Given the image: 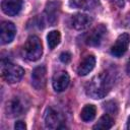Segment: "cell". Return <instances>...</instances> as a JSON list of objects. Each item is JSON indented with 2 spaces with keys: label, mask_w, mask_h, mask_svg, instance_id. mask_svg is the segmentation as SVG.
I'll return each mask as SVG.
<instances>
[{
  "label": "cell",
  "mask_w": 130,
  "mask_h": 130,
  "mask_svg": "<svg viewBox=\"0 0 130 130\" xmlns=\"http://www.w3.org/2000/svg\"><path fill=\"white\" fill-rule=\"evenodd\" d=\"M113 85L112 77L108 72H101L94 75L86 84V94L94 100L103 99L111 90Z\"/></svg>",
  "instance_id": "cell-1"
},
{
  "label": "cell",
  "mask_w": 130,
  "mask_h": 130,
  "mask_svg": "<svg viewBox=\"0 0 130 130\" xmlns=\"http://www.w3.org/2000/svg\"><path fill=\"white\" fill-rule=\"evenodd\" d=\"M43 45L37 36H30L22 47V55L29 61H37L42 57Z\"/></svg>",
  "instance_id": "cell-2"
},
{
  "label": "cell",
  "mask_w": 130,
  "mask_h": 130,
  "mask_svg": "<svg viewBox=\"0 0 130 130\" xmlns=\"http://www.w3.org/2000/svg\"><path fill=\"white\" fill-rule=\"evenodd\" d=\"M1 72H2L3 78L8 83L18 82L24 74L23 68L20 67L19 65H16V64H13V63H10V62L5 63L4 61H2Z\"/></svg>",
  "instance_id": "cell-3"
},
{
  "label": "cell",
  "mask_w": 130,
  "mask_h": 130,
  "mask_svg": "<svg viewBox=\"0 0 130 130\" xmlns=\"http://www.w3.org/2000/svg\"><path fill=\"white\" fill-rule=\"evenodd\" d=\"M45 125L49 129H62L65 127V117L61 111L50 107L45 112Z\"/></svg>",
  "instance_id": "cell-4"
},
{
  "label": "cell",
  "mask_w": 130,
  "mask_h": 130,
  "mask_svg": "<svg viewBox=\"0 0 130 130\" xmlns=\"http://www.w3.org/2000/svg\"><path fill=\"white\" fill-rule=\"evenodd\" d=\"M106 34H107L106 26L104 24H99L98 26H95L92 30H90L87 34L85 38V44L91 47H96L102 43Z\"/></svg>",
  "instance_id": "cell-5"
},
{
  "label": "cell",
  "mask_w": 130,
  "mask_h": 130,
  "mask_svg": "<svg viewBox=\"0 0 130 130\" xmlns=\"http://www.w3.org/2000/svg\"><path fill=\"white\" fill-rule=\"evenodd\" d=\"M129 43H130V36L127 32L120 35L116 40L115 44L111 48V54L117 58L123 56L128 49Z\"/></svg>",
  "instance_id": "cell-6"
},
{
  "label": "cell",
  "mask_w": 130,
  "mask_h": 130,
  "mask_svg": "<svg viewBox=\"0 0 130 130\" xmlns=\"http://www.w3.org/2000/svg\"><path fill=\"white\" fill-rule=\"evenodd\" d=\"M47 83V69L41 65L34 69L31 73V84L36 89H43Z\"/></svg>",
  "instance_id": "cell-7"
},
{
  "label": "cell",
  "mask_w": 130,
  "mask_h": 130,
  "mask_svg": "<svg viewBox=\"0 0 130 130\" xmlns=\"http://www.w3.org/2000/svg\"><path fill=\"white\" fill-rule=\"evenodd\" d=\"M16 34L15 25L10 21H2L0 29V41L2 45L9 44L13 41Z\"/></svg>",
  "instance_id": "cell-8"
},
{
  "label": "cell",
  "mask_w": 130,
  "mask_h": 130,
  "mask_svg": "<svg viewBox=\"0 0 130 130\" xmlns=\"http://www.w3.org/2000/svg\"><path fill=\"white\" fill-rule=\"evenodd\" d=\"M70 82V77L68 75V73L66 71H59L56 72L53 76V80H52V84H53V88L58 91H64Z\"/></svg>",
  "instance_id": "cell-9"
},
{
  "label": "cell",
  "mask_w": 130,
  "mask_h": 130,
  "mask_svg": "<svg viewBox=\"0 0 130 130\" xmlns=\"http://www.w3.org/2000/svg\"><path fill=\"white\" fill-rule=\"evenodd\" d=\"M22 0H2L1 8L2 11L8 16L17 15L22 8Z\"/></svg>",
  "instance_id": "cell-10"
},
{
  "label": "cell",
  "mask_w": 130,
  "mask_h": 130,
  "mask_svg": "<svg viewBox=\"0 0 130 130\" xmlns=\"http://www.w3.org/2000/svg\"><path fill=\"white\" fill-rule=\"evenodd\" d=\"M91 22H92L91 17H89L88 15L83 14V13H76L70 19L71 26L77 30L87 28L91 24Z\"/></svg>",
  "instance_id": "cell-11"
},
{
  "label": "cell",
  "mask_w": 130,
  "mask_h": 130,
  "mask_svg": "<svg viewBox=\"0 0 130 130\" xmlns=\"http://www.w3.org/2000/svg\"><path fill=\"white\" fill-rule=\"evenodd\" d=\"M24 111V105L18 96H13L6 105V113L9 116H19Z\"/></svg>",
  "instance_id": "cell-12"
},
{
  "label": "cell",
  "mask_w": 130,
  "mask_h": 130,
  "mask_svg": "<svg viewBox=\"0 0 130 130\" xmlns=\"http://www.w3.org/2000/svg\"><path fill=\"white\" fill-rule=\"evenodd\" d=\"M94 65H95L94 56L93 55H87L79 63V66L77 68V73L80 76H85L94 68Z\"/></svg>",
  "instance_id": "cell-13"
},
{
  "label": "cell",
  "mask_w": 130,
  "mask_h": 130,
  "mask_svg": "<svg viewBox=\"0 0 130 130\" xmlns=\"http://www.w3.org/2000/svg\"><path fill=\"white\" fill-rule=\"evenodd\" d=\"M69 4L73 8L87 10L94 8L99 4V0H69Z\"/></svg>",
  "instance_id": "cell-14"
},
{
  "label": "cell",
  "mask_w": 130,
  "mask_h": 130,
  "mask_svg": "<svg viewBox=\"0 0 130 130\" xmlns=\"http://www.w3.org/2000/svg\"><path fill=\"white\" fill-rule=\"evenodd\" d=\"M59 10V3L58 2H48L46 7V13L48 15V20L50 25H54L57 20V11Z\"/></svg>",
  "instance_id": "cell-15"
},
{
  "label": "cell",
  "mask_w": 130,
  "mask_h": 130,
  "mask_svg": "<svg viewBox=\"0 0 130 130\" xmlns=\"http://www.w3.org/2000/svg\"><path fill=\"white\" fill-rule=\"evenodd\" d=\"M95 115H96L95 107L93 105H86L81 110L80 117L84 122H89V121H92L95 118Z\"/></svg>",
  "instance_id": "cell-16"
},
{
  "label": "cell",
  "mask_w": 130,
  "mask_h": 130,
  "mask_svg": "<svg viewBox=\"0 0 130 130\" xmlns=\"http://www.w3.org/2000/svg\"><path fill=\"white\" fill-rule=\"evenodd\" d=\"M113 125H114V119L109 114H105L99 119L96 124L93 126V129H110L112 128Z\"/></svg>",
  "instance_id": "cell-17"
},
{
  "label": "cell",
  "mask_w": 130,
  "mask_h": 130,
  "mask_svg": "<svg viewBox=\"0 0 130 130\" xmlns=\"http://www.w3.org/2000/svg\"><path fill=\"white\" fill-rule=\"evenodd\" d=\"M61 41V35L58 30H52L48 34L47 36V42H48V46L51 50H53L54 48H56L59 43Z\"/></svg>",
  "instance_id": "cell-18"
},
{
  "label": "cell",
  "mask_w": 130,
  "mask_h": 130,
  "mask_svg": "<svg viewBox=\"0 0 130 130\" xmlns=\"http://www.w3.org/2000/svg\"><path fill=\"white\" fill-rule=\"evenodd\" d=\"M105 110L108 111L110 114L117 113V105L114 102H107L105 104Z\"/></svg>",
  "instance_id": "cell-19"
},
{
  "label": "cell",
  "mask_w": 130,
  "mask_h": 130,
  "mask_svg": "<svg viewBox=\"0 0 130 130\" xmlns=\"http://www.w3.org/2000/svg\"><path fill=\"white\" fill-rule=\"evenodd\" d=\"M60 60L63 62V63H69L70 62V60H71V54L70 53H68V52H63V53H61V55H60Z\"/></svg>",
  "instance_id": "cell-20"
},
{
  "label": "cell",
  "mask_w": 130,
  "mask_h": 130,
  "mask_svg": "<svg viewBox=\"0 0 130 130\" xmlns=\"http://www.w3.org/2000/svg\"><path fill=\"white\" fill-rule=\"evenodd\" d=\"M14 128L17 130H25L26 129V125L23 121H17L14 125Z\"/></svg>",
  "instance_id": "cell-21"
},
{
  "label": "cell",
  "mask_w": 130,
  "mask_h": 130,
  "mask_svg": "<svg viewBox=\"0 0 130 130\" xmlns=\"http://www.w3.org/2000/svg\"><path fill=\"white\" fill-rule=\"evenodd\" d=\"M115 3L119 6V7H123L124 6V0H114Z\"/></svg>",
  "instance_id": "cell-22"
},
{
  "label": "cell",
  "mask_w": 130,
  "mask_h": 130,
  "mask_svg": "<svg viewBox=\"0 0 130 130\" xmlns=\"http://www.w3.org/2000/svg\"><path fill=\"white\" fill-rule=\"evenodd\" d=\"M126 72H127V74L130 76V60H129L128 63H127V66H126Z\"/></svg>",
  "instance_id": "cell-23"
},
{
  "label": "cell",
  "mask_w": 130,
  "mask_h": 130,
  "mask_svg": "<svg viewBox=\"0 0 130 130\" xmlns=\"http://www.w3.org/2000/svg\"><path fill=\"white\" fill-rule=\"evenodd\" d=\"M127 128H128V129H130V117H129V119H128V124H127Z\"/></svg>",
  "instance_id": "cell-24"
}]
</instances>
